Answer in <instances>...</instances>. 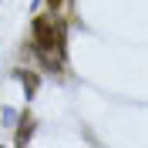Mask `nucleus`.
<instances>
[{
    "label": "nucleus",
    "mask_w": 148,
    "mask_h": 148,
    "mask_svg": "<svg viewBox=\"0 0 148 148\" xmlns=\"http://www.w3.org/2000/svg\"><path fill=\"white\" fill-rule=\"evenodd\" d=\"M47 3H51V10H57V7H61V0H47Z\"/></svg>",
    "instance_id": "obj_2"
},
{
    "label": "nucleus",
    "mask_w": 148,
    "mask_h": 148,
    "mask_svg": "<svg viewBox=\"0 0 148 148\" xmlns=\"http://www.w3.org/2000/svg\"><path fill=\"white\" fill-rule=\"evenodd\" d=\"M34 44L40 47V51H61V30L54 27V20L51 17H44V14H40V17H34Z\"/></svg>",
    "instance_id": "obj_1"
}]
</instances>
